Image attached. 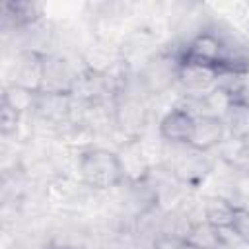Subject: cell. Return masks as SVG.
<instances>
[{
  "label": "cell",
  "instance_id": "8fae6325",
  "mask_svg": "<svg viewBox=\"0 0 249 249\" xmlns=\"http://www.w3.org/2000/svg\"><path fill=\"white\" fill-rule=\"evenodd\" d=\"M224 123L228 128V136L241 140L249 138V99L245 95L237 97L230 105V109L224 115Z\"/></svg>",
  "mask_w": 249,
  "mask_h": 249
},
{
  "label": "cell",
  "instance_id": "7a4b0ae2",
  "mask_svg": "<svg viewBox=\"0 0 249 249\" xmlns=\"http://www.w3.org/2000/svg\"><path fill=\"white\" fill-rule=\"evenodd\" d=\"M226 47H228L226 37H222L220 33H216L212 29H202L187 41L179 58L185 62H195V64L214 68L222 74V66H224V58H226Z\"/></svg>",
  "mask_w": 249,
  "mask_h": 249
},
{
  "label": "cell",
  "instance_id": "9c48e42d",
  "mask_svg": "<svg viewBox=\"0 0 249 249\" xmlns=\"http://www.w3.org/2000/svg\"><path fill=\"white\" fill-rule=\"evenodd\" d=\"M43 16V8L33 2H6L2 6L4 27L12 25L16 29L35 25Z\"/></svg>",
  "mask_w": 249,
  "mask_h": 249
},
{
  "label": "cell",
  "instance_id": "ba28073f",
  "mask_svg": "<svg viewBox=\"0 0 249 249\" xmlns=\"http://www.w3.org/2000/svg\"><path fill=\"white\" fill-rule=\"evenodd\" d=\"M189 249H226L222 230L208 224L206 220H196L187 224L185 231L181 233Z\"/></svg>",
  "mask_w": 249,
  "mask_h": 249
},
{
  "label": "cell",
  "instance_id": "8992f818",
  "mask_svg": "<svg viewBox=\"0 0 249 249\" xmlns=\"http://www.w3.org/2000/svg\"><path fill=\"white\" fill-rule=\"evenodd\" d=\"M169 169H171L169 173L177 183L187 187H196L212 171V161L208 160V154L196 152L187 146V152H183Z\"/></svg>",
  "mask_w": 249,
  "mask_h": 249
},
{
  "label": "cell",
  "instance_id": "7c38bea8",
  "mask_svg": "<svg viewBox=\"0 0 249 249\" xmlns=\"http://www.w3.org/2000/svg\"><path fill=\"white\" fill-rule=\"evenodd\" d=\"M115 121L117 124L130 136V138H136V132H134V126H142L144 121H146V111L142 107L140 101L128 97V99H123L117 109H115Z\"/></svg>",
  "mask_w": 249,
  "mask_h": 249
},
{
  "label": "cell",
  "instance_id": "30bf717a",
  "mask_svg": "<svg viewBox=\"0 0 249 249\" xmlns=\"http://www.w3.org/2000/svg\"><path fill=\"white\" fill-rule=\"evenodd\" d=\"M237 208H239L237 204H233L231 200H228L224 196H210L202 204V220H206L208 224H212L220 230L231 228Z\"/></svg>",
  "mask_w": 249,
  "mask_h": 249
},
{
  "label": "cell",
  "instance_id": "2e32d148",
  "mask_svg": "<svg viewBox=\"0 0 249 249\" xmlns=\"http://www.w3.org/2000/svg\"><path fill=\"white\" fill-rule=\"evenodd\" d=\"M21 115H18L14 109H10L8 105H0V124H2V132L4 134H10L18 128V123H19Z\"/></svg>",
  "mask_w": 249,
  "mask_h": 249
},
{
  "label": "cell",
  "instance_id": "6da1fadb",
  "mask_svg": "<svg viewBox=\"0 0 249 249\" xmlns=\"http://www.w3.org/2000/svg\"><path fill=\"white\" fill-rule=\"evenodd\" d=\"M78 173L84 185L91 189H113L124 183L123 167L115 150L91 146L78 158Z\"/></svg>",
  "mask_w": 249,
  "mask_h": 249
},
{
  "label": "cell",
  "instance_id": "3957f363",
  "mask_svg": "<svg viewBox=\"0 0 249 249\" xmlns=\"http://www.w3.org/2000/svg\"><path fill=\"white\" fill-rule=\"evenodd\" d=\"M45 64H47V54L39 49H23L16 56V64L12 70V80L14 84L41 93L43 84H45Z\"/></svg>",
  "mask_w": 249,
  "mask_h": 249
},
{
  "label": "cell",
  "instance_id": "52a82bcc",
  "mask_svg": "<svg viewBox=\"0 0 249 249\" xmlns=\"http://www.w3.org/2000/svg\"><path fill=\"white\" fill-rule=\"evenodd\" d=\"M117 156H119L126 183H130L134 187V185H142L150 179L152 165L148 163V158L144 156L138 138H128L121 146V150H117Z\"/></svg>",
  "mask_w": 249,
  "mask_h": 249
},
{
  "label": "cell",
  "instance_id": "9a60e30c",
  "mask_svg": "<svg viewBox=\"0 0 249 249\" xmlns=\"http://www.w3.org/2000/svg\"><path fill=\"white\" fill-rule=\"evenodd\" d=\"M152 249H189L181 233H163L154 241Z\"/></svg>",
  "mask_w": 249,
  "mask_h": 249
},
{
  "label": "cell",
  "instance_id": "5bb4252c",
  "mask_svg": "<svg viewBox=\"0 0 249 249\" xmlns=\"http://www.w3.org/2000/svg\"><path fill=\"white\" fill-rule=\"evenodd\" d=\"M231 230L235 231V235L241 239L243 245H249V210L247 208H241V206L237 208Z\"/></svg>",
  "mask_w": 249,
  "mask_h": 249
},
{
  "label": "cell",
  "instance_id": "5b68a950",
  "mask_svg": "<svg viewBox=\"0 0 249 249\" xmlns=\"http://www.w3.org/2000/svg\"><path fill=\"white\" fill-rule=\"evenodd\" d=\"M193 128H195V115L185 105L171 107L160 119V124H158L160 136L173 146H189Z\"/></svg>",
  "mask_w": 249,
  "mask_h": 249
},
{
  "label": "cell",
  "instance_id": "277c9868",
  "mask_svg": "<svg viewBox=\"0 0 249 249\" xmlns=\"http://www.w3.org/2000/svg\"><path fill=\"white\" fill-rule=\"evenodd\" d=\"M228 138V128L222 117L216 115H196L195 117V128L189 140V148L210 154L212 150L220 148L222 142Z\"/></svg>",
  "mask_w": 249,
  "mask_h": 249
},
{
  "label": "cell",
  "instance_id": "4fadbf2b",
  "mask_svg": "<svg viewBox=\"0 0 249 249\" xmlns=\"http://www.w3.org/2000/svg\"><path fill=\"white\" fill-rule=\"evenodd\" d=\"M37 99H39V93L29 91V89L14 84V82H8L4 86V91H2V103L8 105L10 109H14L18 115H25L29 111H35Z\"/></svg>",
  "mask_w": 249,
  "mask_h": 249
}]
</instances>
